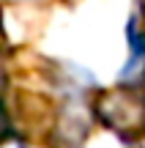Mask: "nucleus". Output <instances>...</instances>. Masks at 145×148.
Instances as JSON below:
<instances>
[{
  "label": "nucleus",
  "instance_id": "f257e3e1",
  "mask_svg": "<svg viewBox=\"0 0 145 148\" xmlns=\"http://www.w3.org/2000/svg\"><path fill=\"white\" fill-rule=\"evenodd\" d=\"M93 115L112 134L131 143L145 134V96L131 85L101 90L93 99Z\"/></svg>",
  "mask_w": 145,
  "mask_h": 148
},
{
  "label": "nucleus",
  "instance_id": "f03ea898",
  "mask_svg": "<svg viewBox=\"0 0 145 148\" xmlns=\"http://www.w3.org/2000/svg\"><path fill=\"white\" fill-rule=\"evenodd\" d=\"M93 110L85 107V101L71 96L63 107H60L58 118H55V129H52V137L60 148H82V143L88 140L93 126Z\"/></svg>",
  "mask_w": 145,
  "mask_h": 148
},
{
  "label": "nucleus",
  "instance_id": "7ed1b4c3",
  "mask_svg": "<svg viewBox=\"0 0 145 148\" xmlns=\"http://www.w3.org/2000/svg\"><path fill=\"white\" fill-rule=\"evenodd\" d=\"M129 41H131V47L145 49V0H137L134 11H131V19H129Z\"/></svg>",
  "mask_w": 145,
  "mask_h": 148
},
{
  "label": "nucleus",
  "instance_id": "20e7f679",
  "mask_svg": "<svg viewBox=\"0 0 145 148\" xmlns=\"http://www.w3.org/2000/svg\"><path fill=\"white\" fill-rule=\"evenodd\" d=\"M5 134H8V121H5V115L0 112V143L5 140Z\"/></svg>",
  "mask_w": 145,
  "mask_h": 148
},
{
  "label": "nucleus",
  "instance_id": "39448f33",
  "mask_svg": "<svg viewBox=\"0 0 145 148\" xmlns=\"http://www.w3.org/2000/svg\"><path fill=\"white\" fill-rule=\"evenodd\" d=\"M0 90H3V74H0Z\"/></svg>",
  "mask_w": 145,
  "mask_h": 148
}]
</instances>
